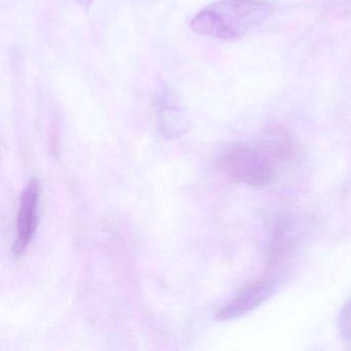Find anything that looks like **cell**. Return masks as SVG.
Returning <instances> with one entry per match:
<instances>
[{
    "instance_id": "obj_2",
    "label": "cell",
    "mask_w": 351,
    "mask_h": 351,
    "mask_svg": "<svg viewBox=\"0 0 351 351\" xmlns=\"http://www.w3.org/2000/svg\"><path fill=\"white\" fill-rule=\"evenodd\" d=\"M217 165L231 180L248 186H266L274 176V161L260 147L243 143L228 147Z\"/></svg>"
},
{
    "instance_id": "obj_6",
    "label": "cell",
    "mask_w": 351,
    "mask_h": 351,
    "mask_svg": "<svg viewBox=\"0 0 351 351\" xmlns=\"http://www.w3.org/2000/svg\"><path fill=\"white\" fill-rule=\"evenodd\" d=\"M260 149H262L271 159L291 161L297 155V143L285 128L274 125L263 132L260 139Z\"/></svg>"
},
{
    "instance_id": "obj_5",
    "label": "cell",
    "mask_w": 351,
    "mask_h": 351,
    "mask_svg": "<svg viewBox=\"0 0 351 351\" xmlns=\"http://www.w3.org/2000/svg\"><path fill=\"white\" fill-rule=\"evenodd\" d=\"M275 293V285L268 280H256L242 287L235 297L217 312L219 320H231L246 315L260 307Z\"/></svg>"
},
{
    "instance_id": "obj_8",
    "label": "cell",
    "mask_w": 351,
    "mask_h": 351,
    "mask_svg": "<svg viewBox=\"0 0 351 351\" xmlns=\"http://www.w3.org/2000/svg\"><path fill=\"white\" fill-rule=\"evenodd\" d=\"M77 3L84 9H89L93 3V0H77Z\"/></svg>"
},
{
    "instance_id": "obj_1",
    "label": "cell",
    "mask_w": 351,
    "mask_h": 351,
    "mask_svg": "<svg viewBox=\"0 0 351 351\" xmlns=\"http://www.w3.org/2000/svg\"><path fill=\"white\" fill-rule=\"evenodd\" d=\"M273 7L262 0H219L191 21L193 32L217 40H233L264 23Z\"/></svg>"
},
{
    "instance_id": "obj_7",
    "label": "cell",
    "mask_w": 351,
    "mask_h": 351,
    "mask_svg": "<svg viewBox=\"0 0 351 351\" xmlns=\"http://www.w3.org/2000/svg\"><path fill=\"white\" fill-rule=\"evenodd\" d=\"M339 328L347 340L351 341V299L343 306L339 316Z\"/></svg>"
},
{
    "instance_id": "obj_4",
    "label": "cell",
    "mask_w": 351,
    "mask_h": 351,
    "mask_svg": "<svg viewBox=\"0 0 351 351\" xmlns=\"http://www.w3.org/2000/svg\"><path fill=\"white\" fill-rule=\"evenodd\" d=\"M40 184L38 180L32 178L24 189L20 198L19 210L16 221V238L13 254L21 256L29 247L38 226Z\"/></svg>"
},
{
    "instance_id": "obj_3",
    "label": "cell",
    "mask_w": 351,
    "mask_h": 351,
    "mask_svg": "<svg viewBox=\"0 0 351 351\" xmlns=\"http://www.w3.org/2000/svg\"><path fill=\"white\" fill-rule=\"evenodd\" d=\"M155 110L158 126L163 136L176 138L188 130V117L182 98L165 82L158 86Z\"/></svg>"
}]
</instances>
